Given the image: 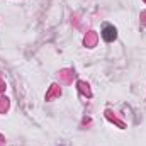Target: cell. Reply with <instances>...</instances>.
Masks as SVG:
<instances>
[{"instance_id": "6da1fadb", "label": "cell", "mask_w": 146, "mask_h": 146, "mask_svg": "<svg viewBox=\"0 0 146 146\" xmlns=\"http://www.w3.org/2000/svg\"><path fill=\"white\" fill-rule=\"evenodd\" d=\"M102 39L106 41V42H112L115 37H117V31H115V27L114 26H110V24H106L104 27H102Z\"/></svg>"}]
</instances>
